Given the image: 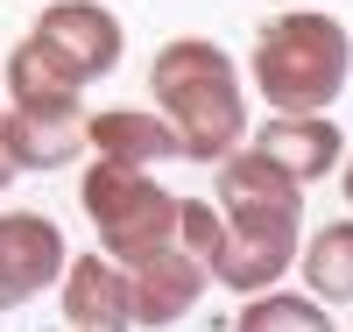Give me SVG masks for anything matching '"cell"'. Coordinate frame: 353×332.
Instances as JSON below:
<instances>
[{
    "instance_id": "6da1fadb",
    "label": "cell",
    "mask_w": 353,
    "mask_h": 332,
    "mask_svg": "<svg viewBox=\"0 0 353 332\" xmlns=\"http://www.w3.org/2000/svg\"><path fill=\"white\" fill-rule=\"evenodd\" d=\"M219 191V248L205 262V276H219L226 290H276L297 268L304 240V184H290L276 163H261L254 148H233L212 163Z\"/></svg>"
},
{
    "instance_id": "7a4b0ae2",
    "label": "cell",
    "mask_w": 353,
    "mask_h": 332,
    "mask_svg": "<svg viewBox=\"0 0 353 332\" xmlns=\"http://www.w3.org/2000/svg\"><path fill=\"white\" fill-rule=\"evenodd\" d=\"M149 99L170 120L176 156L191 163H219L248 141V92L241 71L212 36H170L149 57Z\"/></svg>"
},
{
    "instance_id": "3957f363",
    "label": "cell",
    "mask_w": 353,
    "mask_h": 332,
    "mask_svg": "<svg viewBox=\"0 0 353 332\" xmlns=\"http://www.w3.org/2000/svg\"><path fill=\"white\" fill-rule=\"evenodd\" d=\"M353 71V36L339 14L318 8H290L276 21H261L254 36V92L276 113H325L346 92Z\"/></svg>"
},
{
    "instance_id": "277c9868",
    "label": "cell",
    "mask_w": 353,
    "mask_h": 332,
    "mask_svg": "<svg viewBox=\"0 0 353 332\" xmlns=\"http://www.w3.org/2000/svg\"><path fill=\"white\" fill-rule=\"evenodd\" d=\"M78 205H85V219H92L106 262H121V268L163 255L176 240V191H163L141 163L92 156V170L78 177Z\"/></svg>"
},
{
    "instance_id": "5b68a950",
    "label": "cell",
    "mask_w": 353,
    "mask_h": 332,
    "mask_svg": "<svg viewBox=\"0 0 353 332\" xmlns=\"http://www.w3.org/2000/svg\"><path fill=\"white\" fill-rule=\"evenodd\" d=\"M57 64H64L78 85H92L106 71H121V50H128V28L113 8H99V0H50V8L36 14V28H28Z\"/></svg>"
},
{
    "instance_id": "8992f818",
    "label": "cell",
    "mask_w": 353,
    "mask_h": 332,
    "mask_svg": "<svg viewBox=\"0 0 353 332\" xmlns=\"http://www.w3.org/2000/svg\"><path fill=\"white\" fill-rule=\"evenodd\" d=\"M64 226L50 213H0V311H21L64 276Z\"/></svg>"
},
{
    "instance_id": "52a82bcc",
    "label": "cell",
    "mask_w": 353,
    "mask_h": 332,
    "mask_svg": "<svg viewBox=\"0 0 353 332\" xmlns=\"http://www.w3.org/2000/svg\"><path fill=\"white\" fill-rule=\"evenodd\" d=\"M0 156L8 170H71L85 156V106H8L0 113Z\"/></svg>"
},
{
    "instance_id": "ba28073f",
    "label": "cell",
    "mask_w": 353,
    "mask_h": 332,
    "mask_svg": "<svg viewBox=\"0 0 353 332\" xmlns=\"http://www.w3.org/2000/svg\"><path fill=\"white\" fill-rule=\"evenodd\" d=\"M248 148L261 163H276L290 184H318V177L339 170L346 135H339V120H325V113H276V120H261V135Z\"/></svg>"
},
{
    "instance_id": "9c48e42d",
    "label": "cell",
    "mask_w": 353,
    "mask_h": 332,
    "mask_svg": "<svg viewBox=\"0 0 353 332\" xmlns=\"http://www.w3.org/2000/svg\"><path fill=\"white\" fill-rule=\"evenodd\" d=\"M64 318L78 332H134V297H128V268L106 262V255H78L64 262Z\"/></svg>"
},
{
    "instance_id": "30bf717a",
    "label": "cell",
    "mask_w": 353,
    "mask_h": 332,
    "mask_svg": "<svg viewBox=\"0 0 353 332\" xmlns=\"http://www.w3.org/2000/svg\"><path fill=\"white\" fill-rule=\"evenodd\" d=\"M128 297H134V325L163 332V325H176V318L205 297V262L184 255V248L170 240L163 255H149V262L128 268Z\"/></svg>"
},
{
    "instance_id": "8fae6325",
    "label": "cell",
    "mask_w": 353,
    "mask_h": 332,
    "mask_svg": "<svg viewBox=\"0 0 353 332\" xmlns=\"http://www.w3.org/2000/svg\"><path fill=\"white\" fill-rule=\"evenodd\" d=\"M85 148L106 163H170L176 156V135L163 113H141V106H106V113H85Z\"/></svg>"
},
{
    "instance_id": "7c38bea8",
    "label": "cell",
    "mask_w": 353,
    "mask_h": 332,
    "mask_svg": "<svg viewBox=\"0 0 353 332\" xmlns=\"http://www.w3.org/2000/svg\"><path fill=\"white\" fill-rule=\"evenodd\" d=\"M297 276L318 290V304H353V219H325L311 240H297Z\"/></svg>"
},
{
    "instance_id": "4fadbf2b",
    "label": "cell",
    "mask_w": 353,
    "mask_h": 332,
    "mask_svg": "<svg viewBox=\"0 0 353 332\" xmlns=\"http://www.w3.org/2000/svg\"><path fill=\"white\" fill-rule=\"evenodd\" d=\"M78 92H85V85L57 64L36 36H21V43L8 50V99H14V106H78Z\"/></svg>"
},
{
    "instance_id": "5bb4252c",
    "label": "cell",
    "mask_w": 353,
    "mask_h": 332,
    "mask_svg": "<svg viewBox=\"0 0 353 332\" xmlns=\"http://www.w3.org/2000/svg\"><path fill=\"white\" fill-rule=\"evenodd\" d=\"M233 332H339V325L304 290H254L241 304V318H233Z\"/></svg>"
},
{
    "instance_id": "9a60e30c",
    "label": "cell",
    "mask_w": 353,
    "mask_h": 332,
    "mask_svg": "<svg viewBox=\"0 0 353 332\" xmlns=\"http://www.w3.org/2000/svg\"><path fill=\"white\" fill-rule=\"evenodd\" d=\"M176 248L198 255V262H212V248H219V205H205V198H176Z\"/></svg>"
},
{
    "instance_id": "2e32d148",
    "label": "cell",
    "mask_w": 353,
    "mask_h": 332,
    "mask_svg": "<svg viewBox=\"0 0 353 332\" xmlns=\"http://www.w3.org/2000/svg\"><path fill=\"white\" fill-rule=\"evenodd\" d=\"M339 191H346V205H353V156H346V177H339Z\"/></svg>"
},
{
    "instance_id": "e0dca14e",
    "label": "cell",
    "mask_w": 353,
    "mask_h": 332,
    "mask_svg": "<svg viewBox=\"0 0 353 332\" xmlns=\"http://www.w3.org/2000/svg\"><path fill=\"white\" fill-rule=\"evenodd\" d=\"M8 184H14V170H8V156H0V191H8Z\"/></svg>"
},
{
    "instance_id": "ac0fdd59",
    "label": "cell",
    "mask_w": 353,
    "mask_h": 332,
    "mask_svg": "<svg viewBox=\"0 0 353 332\" xmlns=\"http://www.w3.org/2000/svg\"><path fill=\"white\" fill-rule=\"evenodd\" d=\"M71 332H78V325H71Z\"/></svg>"
}]
</instances>
